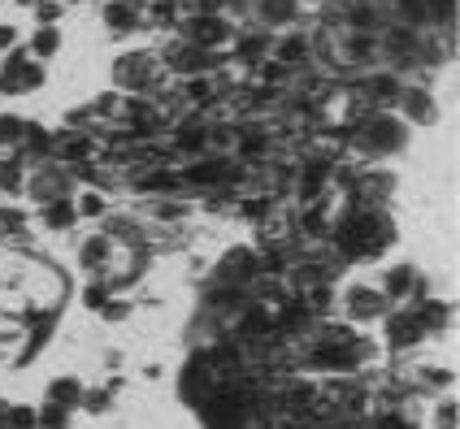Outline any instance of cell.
Masks as SVG:
<instances>
[{"label": "cell", "instance_id": "1", "mask_svg": "<svg viewBox=\"0 0 460 429\" xmlns=\"http://www.w3.org/2000/svg\"><path fill=\"white\" fill-rule=\"evenodd\" d=\"M378 239H382V226H378L373 217H352L348 230L339 235L343 252H369V247H378Z\"/></svg>", "mask_w": 460, "mask_h": 429}, {"label": "cell", "instance_id": "2", "mask_svg": "<svg viewBox=\"0 0 460 429\" xmlns=\"http://www.w3.org/2000/svg\"><path fill=\"white\" fill-rule=\"evenodd\" d=\"M356 360H360V347L356 343H335V347H317L313 352V365L317 369H335V373H352L356 369Z\"/></svg>", "mask_w": 460, "mask_h": 429}, {"label": "cell", "instance_id": "3", "mask_svg": "<svg viewBox=\"0 0 460 429\" xmlns=\"http://www.w3.org/2000/svg\"><path fill=\"white\" fill-rule=\"evenodd\" d=\"M421 334H425V329L417 325V317H396L391 329H387V343H391V347H413Z\"/></svg>", "mask_w": 460, "mask_h": 429}, {"label": "cell", "instance_id": "4", "mask_svg": "<svg viewBox=\"0 0 460 429\" xmlns=\"http://www.w3.org/2000/svg\"><path fill=\"white\" fill-rule=\"evenodd\" d=\"M48 399H53L57 408H74L78 399H83V390H78V382L61 377V382H53V386H48Z\"/></svg>", "mask_w": 460, "mask_h": 429}, {"label": "cell", "instance_id": "5", "mask_svg": "<svg viewBox=\"0 0 460 429\" xmlns=\"http://www.w3.org/2000/svg\"><path fill=\"white\" fill-rule=\"evenodd\" d=\"M348 308H352V317H378V312H382V300H378L373 291H352Z\"/></svg>", "mask_w": 460, "mask_h": 429}, {"label": "cell", "instance_id": "6", "mask_svg": "<svg viewBox=\"0 0 460 429\" xmlns=\"http://www.w3.org/2000/svg\"><path fill=\"white\" fill-rule=\"evenodd\" d=\"M408 286H413V269H408V265H400V269L387 273V295H391V300H404Z\"/></svg>", "mask_w": 460, "mask_h": 429}, {"label": "cell", "instance_id": "7", "mask_svg": "<svg viewBox=\"0 0 460 429\" xmlns=\"http://www.w3.org/2000/svg\"><path fill=\"white\" fill-rule=\"evenodd\" d=\"M195 39H200V44H222V39H226V22L200 18V22H195Z\"/></svg>", "mask_w": 460, "mask_h": 429}, {"label": "cell", "instance_id": "8", "mask_svg": "<svg viewBox=\"0 0 460 429\" xmlns=\"http://www.w3.org/2000/svg\"><path fill=\"white\" fill-rule=\"evenodd\" d=\"M74 217H78V212H74V204H70V200H53V204H48V226L65 230Z\"/></svg>", "mask_w": 460, "mask_h": 429}, {"label": "cell", "instance_id": "9", "mask_svg": "<svg viewBox=\"0 0 460 429\" xmlns=\"http://www.w3.org/2000/svg\"><path fill=\"white\" fill-rule=\"evenodd\" d=\"M35 425L39 429H65V408L44 403V412H35Z\"/></svg>", "mask_w": 460, "mask_h": 429}, {"label": "cell", "instance_id": "10", "mask_svg": "<svg viewBox=\"0 0 460 429\" xmlns=\"http://www.w3.org/2000/svg\"><path fill=\"white\" fill-rule=\"evenodd\" d=\"M105 18H109V30H118V35L135 26V22H130V9H126V5H109V9H105Z\"/></svg>", "mask_w": 460, "mask_h": 429}, {"label": "cell", "instance_id": "11", "mask_svg": "<svg viewBox=\"0 0 460 429\" xmlns=\"http://www.w3.org/2000/svg\"><path fill=\"white\" fill-rule=\"evenodd\" d=\"M5 425L9 429H35V412H30V408H9L5 412Z\"/></svg>", "mask_w": 460, "mask_h": 429}, {"label": "cell", "instance_id": "12", "mask_svg": "<svg viewBox=\"0 0 460 429\" xmlns=\"http://www.w3.org/2000/svg\"><path fill=\"white\" fill-rule=\"evenodd\" d=\"M105 252H109V243H105V239H91V243L83 247V265H87V269H96V265L105 260Z\"/></svg>", "mask_w": 460, "mask_h": 429}, {"label": "cell", "instance_id": "13", "mask_svg": "<svg viewBox=\"0 0 460 429\" xmlns=\"http://www.w3.org/2000/svg\"><path fill=\"white\" fill-rule=\"evenodd\" d=\"M57 44H61V35H57V30L53 26H39V35H35V53H57Z\"/></svg>", "mask_w": 460, "mask_h": 429}, {"label": "cell", "instance_id": "14", "mask_svg": "<svg viewBox=\"0 0 460 429\" xmlns=\"http://www.w3.org/2000/svg\"><path fill=\"white\" fill-rule=\"evenodd\" d=\"M304 57V39H283V44H278V61H300Z\"/></svg>", "mask_w": 460, "mask_h": 429}, {"label": "cell", "instance_id": "15", "mask_svg": "<svg viewBox=\"0 0 460 429\" xmlns=\"http://www.w3.org/2000/svg\"><path fill=\"white\" fill-rule=\"evenodd\" d=\"M408 109H413V118H425V122H430V113H434V104L425 100L421 91H413V95H408Z\"/></svg>", "mask_w": 460, "mask_h": 429}, {"label": "cell", "instance_id": "16", "mask_svg": "<svg viewBox=\"0 0 460 429\" xmlns=\"http://www.w3.org/2000/svg\"><path fill=\"white\" fill-rule=\"evenodd\" d=\"M87 152H91V143H87V139H70V143L61 147V156H65V161H83Z\"/></svg>", "mask_w": 460, "mask_h": 429}, {"label": "cell", "instance_id": "17", "mask_svg": "<svg viewBox=\"0 0 460 429\" xmlns=\"http://www.w3.org/2000/svg\"><path fill=\"white\" fill-rule=\"evenodd\" d=\"M74 212H83V217H100V212H105V200H100V195H83Z\"/></svg>", "mask_w": 460, "mask_h": 429}, {"label": "cell", "instance_id": "18", "mask_svg": "<svg viewBox=\"0 0 460 429\" xmlns=\"http://www.w3.org/2000/svg\"><path fill=\"white\" fill-rule=\"evenodd\" d=\"M373 139L382 143V147H391V143H400V130L387 126V122H378V126H373Z\"/></svg>", "mask_w": 460, "mask_h": 429}, {"label": "cell", "instance_id": "19", "mask_svg": "<svg viewBox=\"0 0 460 429\" xmlns=\"http://www.w3.org/2000/svg\"><path fill=\"white\" fill-rule=\"evenodd\" d=\"M439 429H456V403L452 399H443V408H439Z\"/></svg>", "mask_w": 460, "mask_h": 429}, {"label": "cell", "instance_id": "20", "mask_svg": "<svg viewBox=\"0 0 460 429\" xmlns=\"http://www.w3.org/2000/svg\"><path fill=\"white\" fill-rule=\"evenodd\" d=\"M304 235H326V217H321L317 208H313V212H308V217H304Z\"/></svg>", "mask_w": 460, "mask_h": 429}, {"label": "cell", "instance_id": "21", "mask_svg": "<svg viewBox=\"0 0 460 429\" xmlns=\"http://www.w3.org/2000/svg\"><path fill=\"white\" fill-rule=\"evenodd\" d=\"M178 143H183L187 152H195V147H204V130H183V135H178Z\"/></svg>", "mask_w": 460, "mask_h": 429}, {"label": "cell", "instance_id": "22", "mask_svg": "<svg viewBox=\"0 0 460 429\" xmlns=\"http://www.w3.org/2000/svg\"><path fill=\"white\" fill-rule=\"evenodd\" d=\"M83 300H87V308H105V304H109V300H105V286H87Z\"/></svg>", "mask_w": 460, "mask_h": 429}, {"label": "cell", "instance_id": "23", "mask_svg": "<svg viewBox=\"0 0 460 429\" xmlns=\"http://www.w3.org/2000/svg\"><path fill=\"white\" fill-rule=\"evenodd\" d=\"M373 95H396V78H373Z\"/></svg>", "mask_w": 460, "mask_h": 429}, {"label": "cell", "instance_id": "24", "mask_svg": "<svg viewBox=\"0 0 460 429\" xmlns=\"http://www.w3.org/2000/svg\"><path fill=\"white\" fill-rule=\"evenodd\" d=\"M57 13H61V9L53 5V0H39V22H44V26H53V18H57Z\"/></svg>", "mask_w": 460, "mask_h": 429}, {"label": "cell", "instance_id": "25", "mask_svg": "<svg viewBox=\"0 0 460 429\" xmlns=\"http://www.w3.org/2000/svg\"><path fill=\"white\" fill-rule=\"evenodd\" d=\"M87 408H91V412H105V408H109V394H105V390H91V394H87Z\"/></svg>", "mask_w": 460, "mask_h": 429}, {"label": "cell", "instance_id": "26", "mask_svg": "<svg viewBox=\"0 0 460 429\" xmlns=\"http://www.w3.org/2000/svg\"><path fill=\"white\" fill-rule=\"evenodd\" d=\"M0 187H5V191L18 187V170H13V165H5V170H0Z\"/></svg>", "mask_w": 460, "mask_h": 429}, {"label": "cell", "instance_id": "27", "mask_svg": "<svg viewBox=\"0 0 460 429\" xmlns=\"http://www.w3.org/2000/svg\"><path fill=\"white\" fill-rule=\"evenodd\" d=\"M105 317L109 321H122L126 317V304H105Z\"/></svg>", "mask_w": 460, "mask_h": 429}, {"label": "cell", "instance_id": "28", "mask_svg": "<svg viewBox=\"0 0 460 429\" xmlns=\"http://www.w3.org/2000/svg\"><path fill=\"white\" fill-rule=\"evenodd\" d=\"M352 22H356V26H369V22H373V13H369V9H356V13H352Z\"/></svg>", "mask_w": 460, "mask_h": 429}, {"label": "cell", "instance_id": "29", "mask_svg": "<svg viewBox=\"0 0 460 429\" xmlns=\"http://www.w3.org/2000/svg\"><path fill=\"white\" fill-rule=\"evenodd\" d=\"M13 44V26H0V48H9Z\"/></svg>", "mask_w": 460, "mask_h": 429}, {"label": "cell", "instance_id": "30", "mask_svg": "<svg viewBox=\"0 0 460 429\" xmlns=\"http://www.w3.org/2000/svg\"><path fill=\"white\" fill-rule=\"evenodd\" d=\"M0 429H9V425H5V408H0Z\"/></svg>", "mask_w": 460, "mask_h": 429}]
</instances>
